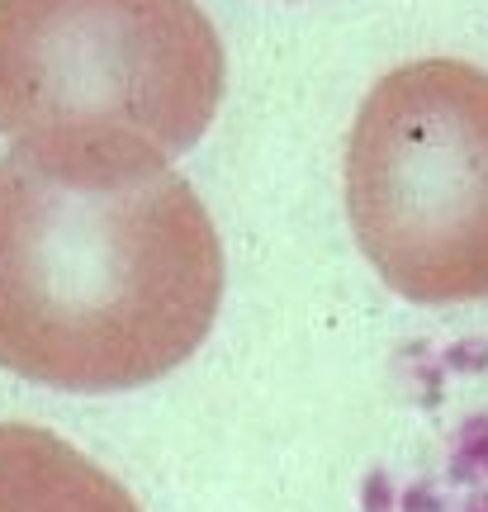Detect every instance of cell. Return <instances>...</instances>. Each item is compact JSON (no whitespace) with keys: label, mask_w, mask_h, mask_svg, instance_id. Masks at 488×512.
<instances>
[{"label":"cell","mask_w":488,"mask_h":512,"mask_svg":"<svg viewBox=\"0 0 488 512\" xmlns=\"http://www.w3.org/2000/svg\"><path fill=\"white\" fill-rule=\"evenodd\" d=\"M223 304V242L166 157L15 143L0 157V366L119 394L185 366Z\"/></svg>","instance_id":"cell-1"},{"label":"cell","mask_w":488,"mask_h":512,"mask_svg":"<svg viewBox=\"0 0 488 512\" xmlns=\"http://www.w3.org/2000/svg\"><path fill=\"white\" fill-rule=\"evenodd\" d=\"M223 100L195 0H0V133L185 157Z\"/></svg>","instance_id":"cell-2"},{"label":"cell","mask_w":488,"mask_h":512,"mask_svg":"<svg viewBox=\"0 0 488 512\" xmlns=\"http://www.w3.org/2000/svg\"><path fill=\"white\" fill-rule=\"evenodd\" d=\"M0 512H138V503L62 437L0 422Z\"/></svg>","instance_id":"cell-4"},{"label":"cell","mask_w":488,"mask_h":512,"mask_svg":"<svg viewBox=\"0 0 488 512\" xmlns=\"http://www.w3.org/2000/svg\"><path fill=\"white\" fill-rule=\"evenodd\" d=\"M346 214L413 304L488 299V72L427 57L365 95L346 138Z\"/></svg>","instance_id":"cell-3"}]
</instances>
